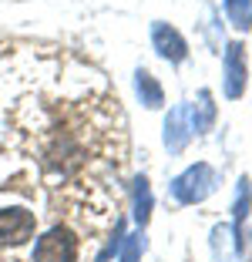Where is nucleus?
<instances>
[{
  "instance_id": "nucleus-1",
  "label": "nucleus",
  "mask_w": 252,
  "mask_h": 262,
  "mask_svg": "<svg viewBox=\"0 0 252 262\" xmlns=\"http://www.w3.org/2000/svg\"><path fill=\"white\" fill-rule=\"evenodd\" d=\"M215 182H219V178H215V168L205 165V162H199V165H192V168H185L182 175L172 182V195H175L182 205H195V202L212 195Z\"/></svg>"
},
{
  "instance_id": "nucleus-2",
  "label": "nucleus",
  "mask_w": 252,
  "mask_h": 262,
  "mask_svg": "<svg viewBox=\"0 0 252 262\" xmlns=\"http://www.w3.org/2000/svg\"><path fill=\"white\" fill-rule=\"evenodd\" d=\"M34 262H77V239L64 225H54L34 246Z\"/></svg>"
},
{
  "instance_id": "nucleus-3",
  "label": "nucleus",
  "mask_w": 252,
  "mask_h": 262,
  "mask_svg": "<svg viewBox=\"0 0 252 262\" xmlns=\"http://www.w3.org/2000/svg\"><path fill=\"white\" fill-rule=\"evenodd\" d=\"M37 229V219L27 208H0V246H20Z\"/></svg>"
},
{
  "instance_id": "nucleus-4",
  "label": "nucleus",
  "mask_w": 252,
  "mask_h": 262,
  "mask_svg": "<svg viewBox=\"0 0 252 262\" xmlns=\"http://www.w3.org/2000/svg\"><path fill=\"white\" fill-rule=\"evenodd\" d=\"M195 135V121H192V104H178L165 121V145L168 151H182L185 141Z\"/></svg>"
},
{
  "instance_id": "nucleus-5",
  "label": "nucleus",
  "mask_w": 252,
  "mask_h": 262,
  "mask_svg": "<svg viewBox=\"0 0 252 262\" xmlns=\"http://www.w3.org/2000/svg\"><path fill=\"white\" fill-rule=\"evenodd\" d=\"M152 44H155V51H158L165 61H172V64H182L185 54H188L185 37L175 31V27H168V24H161V20L152 27Z\"/></svg>"
},
{
  "instance_id": "nucleus-6",
  "label": "nucleus",
  "mask_w": 252,
  "mask_h": 262,
  "mask_svg": "<svg viewBox=\"0 0 252 262\" xmlns=\"http://www.w3.org/2000/svg\"><path fill=\"white\" fill-rule=\"evenodd\" d=\"M245 88V64H242V44H229L225 51V94L239 98Z\"/></svg>"
},
{
  "instance_id": "nucleus-7",
  "label": "nucleus",
  "mask_w": 252,
  "mask_h": 262,
  "mask_svg": "<svg viewBox=\"0 0 252 262\" xmlns=\"http://www.w3.org/2000/svg\"><path fill=\"white\" fill-rule=\"evenodd\" d=\"M242 249V239H239V229H232V225H219V229L212 232V249H215V259L222 262H236V255L229 252V249Z\"/></svg>"
},
{
  "instance_id": "nucleus-8",
  "label": "nucleus",
  "mask_w": 252,
  "mask_h": 262,
  "mask_svg": "<svg viewBox=\"0 0 252 262\" xmlns=\"http://www.w3.org/2000/svg\"><path fill=\"white\" fill-rule=\"evenodd\" d=\"M138 94H141V104H148V108H158L161 104V88H158V81H155L152 74H148V71H138Z\"/></svg>"
},
{
  "instance_id": "nucleus-9",
  "label": "nucleus",
  "mask_w": 252,
  "mask_h": 262,
  "mask_svg": "<svg viewBox=\"0 0 252 262\" xmlns=\"http://www.w3.org/2000/svg\"><path fill=\"white\" fill-rule=\"evenodd\" d=\"M135 219L141 225L152 219V185H148V178H138L135 182Z\"/></svg>"
},
{
  "instance_id": "nucleus-10",
  "label": "nucleus",
  "mask_w": 252,
  "mask_h": 262,
  "mask_svg": "<svg viewBox=\"0 0 252 262\" xmlns=\"http://www.w3.org/2000/svg\"><path fill=\"white\" fill-rule=\"evenodd\" d=\"M225 14L232 17L236 27L249 31L252 27V0H225Z\"/></svg>"
},
{
  "instance_id": "nucleus-11",
  "label": "nucleus",
  "mask_w": 252,
  "mask_h": 262,
  "mask_svg": "<svg viewBox=\"0 0 252 262\" xmlns=\"http://www.w3.org/2000/svg\"><path fill=\"white\" fill-rule=\"evenodd\" d=\"M212 118H215L212 94H208V91H202V94H199V104L192 108V121H195V131H205L208 124H212Z\"/></svg>"
},
{
  "instance_id": "nucleus-12",
  "label": "nucleus",
  "mask_w": 252,
  "mask_h": 262,
  "mask_svg": "<svg viewBox=\"0 0 252 262\" xmlns=\"http://www.w3.org/2000/svg\"><path fill=\"white\" fill-rule=\"evenodd\" d=\"M232 212H236V229H239L245 222V212H249V178L239 182V195H236V208Z\"/></svg>"
},
{
  "instance_id": "nucleus-13",
  "label": "nucleus",
  "mask_w": 252,
  "mask_h": 262,
  "mask_svg": "<svg viewBox=\"0 0 252 262\" xmlns=\"http://www.w3.org/2000/svg\"><path fill=\"white\" fill-rule=\"evenodd\" d=\"M121 262H138V235H131L124 242V252H121Z\"/></svg>"
}]
</instances>
